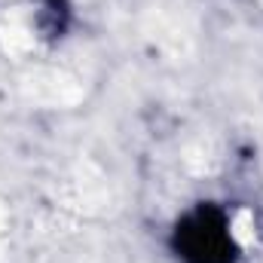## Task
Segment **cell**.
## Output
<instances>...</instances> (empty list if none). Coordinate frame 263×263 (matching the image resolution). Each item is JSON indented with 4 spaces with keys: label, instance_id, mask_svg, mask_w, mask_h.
<instances>
[{
    "label": "cell",
    "instance_id": "cell-1",
    "mask_svg": "<svg viewBox=\"0 0 263 263\" xmlns=\"http://www.w3.org/2000/svg\"><path fill=\"white\" fill-rule=\"evenodd\" d=\"M172 248L181 263H236L239 257L227 211L205 202L175 223Z\"/></svg>",
    "mask_w": 263,
    "mask_h": 263
}]
</instances>
